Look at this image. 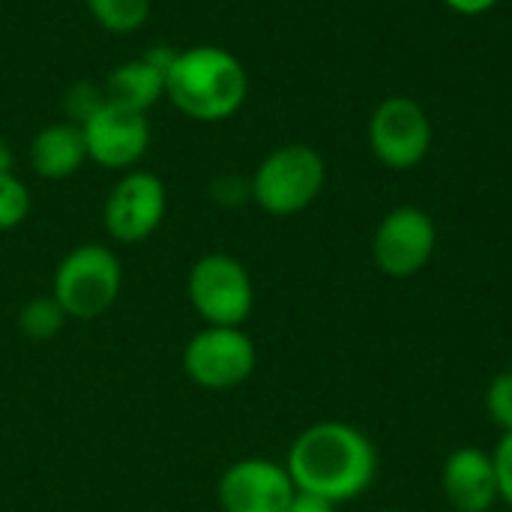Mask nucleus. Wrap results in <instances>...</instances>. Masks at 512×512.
Listing matches in <instances>:
<instances>
[{"instance_id": "1", "label": "nucleus", "mask_w": 512, "mask_h": 512, "mask_svg": "<svg viewBox=\"0 0 512 512\" xmlns=\"http://www.w3.org/2000/svg\"><path fill=\"white\" fill-rule=\"evenodd\" d=\"M285 468L300 492L321 495L339 507L372 489L378 477V450L357 426L321 420L294 438Z\"/></svg>"}, {"instance_id": "4", "label": "nucleus", "mask_w": 512, "mask_h": 512, "mask_svg": "<svg viewBox=\"0 0 512 512\" xmlns=\"http://www.w3.org/2000/svg\"><path fill=\"white\" fill-rule=\"evenodd\" d=\"M120 288L123 264L117 252L102 243H81L60 258L51 294L69 321H96L117 303Z\"/></svg>"}, {"instance_id": "3", "label": "nucleus", "mask_w": 512, "mask_h": 512, "mask_svg": "<svg viewBox=\"0 0 512 512\" xmlns=\"http://www.w3.org/2000/svg\"><path fill=\"white\" fill-rule=\"evenodd\" d=\"M327 183L324 156L309 144H282L249 177L252 201L270 216H297L312 207Z\"/></svg>"}, {"instance_id": "23", "label": "nucleus", "mask_w": 512, "mask_h": 512, "mask_svg": "<svg viewBox=\"0 0 512 512\" xmlns=\"http://www.w3.org/2000/svg\"><path fill=\"white\" fill-rule=\"evenodd\" d=\"M0 171H15V150L0 138Z\"/></svg>"}, {"instance_id": "14", "label": "nucleus", "mask_w": 512, "mask_h": 512, "mask_svg": "<svg viewBox=\"0 0 512 512\" xmlns=\"http://www.w3.org/2000/svg\"><path fill=\"white\" fill-rule=\"evenodd\" d=\"M27 159H30L33 174L42 180H66L78 174L90 162L81 126L72 120H57V123L42 126L30 138Z\"/></svg>"}, {"instance_id": "16", "label": "nucleus", "mask_w": 512, "mask_h": 512, "mask_svg": "<svg viewBox=\"0 0 512 512\" xmlns=\"http://www.w3.org/2000/svg\"><path fill=\"white\" fill-rule=\"evenodd\" d=\"M66 321H69V315L63 312V306L57 303L54 294H36L33 300H27L18 309V330H21V336H27L33 342L54 339L66 327Z\"/></svg>"}, {"instance_id": "7", "label": "nucleus", "mask_w": 512, "mask_h": 512, "mask_svg": "<svg viewBox=\"0 0 512 512\" xmlns=\"http://www.w3.org/2000/svg\"><path fill=\"white\" fill-rule=\"evenodd\" d=\"M165 213H168V189L162 177L144 168H132L123 171L120 180L111 186L102 207V225L114 243L135 246L159 231Z\"/></svg>"}, {"instance_id": "17", "label": "nucleus", "mask_w": 512, "mask_h": 512, "mask_svg": "<svg viewBox=\"0 0 512 512\" xmlns=\"http://www.w3.org/2000/svg\"><path fill=\"white\" fill-rule=\"evenodd\" d=\"M30 213V189L15 171H0V231H15Z\"/></svg>"}, {"instance_id": "10", "label": "nucleus", "mask_w": 512, "mask_h": 512, "mask_svg": "<svg viewBox=\"0 0 512 512\" xmlns=\"http://www.w3.org/2000/svg\"><path fill=\"white\" fill-rule=\"evenodd\" d=\"M87 159L105 171H132L150 150V120L141 111L102 102L84 123Z\"/></svg>"}, {"instance_id": "19", "label": "nucleus", "mask_w": 512, "mask_h": 512, "mask_svg": "<svg viewBox=\"0 0 512 512\" xmlns=\"http://www.w3.org/2000/svg\"><path fill=\"white\" fill-rule=\"evenodd\" d=\"M102 102H105L102 87H96V84H90V81H78V84H72V87L66 90V96H63L66 120H72V123L81 126Z\"/></svg>"}, {"instance_id": "24", "label": "nucleus", "mask_w": 512, "mask_h": 512, "mask_svg": "<svg viewBox=\"0 0 512 512\" xmlns=\"http://www.w3.org/2000/svg\"><path fill=\"white\" fill-rule=\"evenodd\" d=\"M375 512H408V510H375Z\"/></svg>"}, {"instance_id": "18", "label": "nucleus", "mask_w": 512, "mask_h": 512, "mask_svg": "<svg viewBox=\"0 0 512 512\" xmlns=\"http://www.w3.org/2000/svg\"><path fill=\"white\" fill-rule=\"evenodd\" d=\"M486 414L501 432L512 429V369H504L492 378L486 390Z\"/></svg>"}, {"instance_id": "21", "label": "nucleus", "mask_w": 512, "mask_h": 512, "mask_svg": "<svg viewBox=\"0 0 512 512\" xmlns=\"http://www.w3.org/2000/svg\"><path fill=\"white\" fill-rule=\"evenodd\" d=\"M288 512H336V504L321 498V495H312V492H294Z\"/></svg>"}, {"instance_id": "11", "label": "nucleus", "mask_w": 512, "mask_h": 512, "mask_svg": "<svg viewBox=\"0 0 512 512\" xmlns=\"http://www.w3.org/2000/svg\"><path fill=\"white\" fill-rule=\"evenodd\" d=\"M294 492L288 468L258 456L231 462L216 483L222 512H288Z\"/></svg>"}, {"instance_id": "15", "label": "nucleus", "mask_w": 512, "mask_h": 512, "mask_svg": "<svg viewBox=\"0 0 512 512\" xmlns=\"http://www.w3.org/2000/svg\"><path fill=\"white\" fill-rule=\"evenodd\" d=\"M84 6L102 30L126 36L144 27L153 0H84Z\"/></svg>"}, {"instance_id": "13", "label": "nucleus", "mask_w": 512, "mask_h": 512, "mask_svg": "<svg viewBox=\"0 0 512 512\" xmlns=\"http://www.w3.org/2000/svg\"><path fill=\"white\" fill-rule=\"evenodd\" d=\"M177 51L168 48H150L141 57L123 60L114 66L102 84V93L108 102L132 108L147 114L159 99H165V72L171 66Z\"/></svg>"}, {"instance_id": "8", "label": "nucleus", "mask_w": 512, "mask_h": 512, "mask_svg": "<svg viewBox=\"0 0 512 512\" xmlns=\"http://www.w3.org/2000/svg\"><path fill=\"white\" fill-rule=\"evenodd\" d=\"M369 147L390 171L417 168L432 147L426 108L411 96H387L369 120Z\"/></svg>"}, {"instance_id": "12", "label": "nucleus", "mask_w": 512, "mask_h": 512, "mask_svg": "<svg viewBox=\"0 0 512 512\" xmlns=\"http://www.w3.org/2000/svg\"><path fill=\"white\" fill-rule=\"evenodd\" d=\"M441 492L456 512H492L501 504L495 459L483 447H459L444 459Z\"/></svg>"}, {"instance_id": "6", "label": "nucleus", "mask_w": 512, "mask_h": 512, "mask_svg": "<svg viewBox=\"0 0 512 512\" xmlns=\"http://www.w3.org/2000/svg\"><path fill=\"white\" fill-rule=\"evenodd\" d=\"M258 351L243 327H204L183 348V372L201 390H234L252 378Z\"/></svg>"}, {"instance_id": "2", "label": "nucleus", "mask_w": 512, "mask_h": 512, "mask_svg": "<svg viewBox=\"0 0 512 512\" xmlns=\"http://www.w3.org/2000/svg\"><path fill=\"white\" fill-rule=\"evenodd\" d=\"M168 102L195 123L231 120L249 96V75L222 45H192L174 54L165 72Z\"/></svg>"}, {"instance_id": "5", "label": "nucleus", "mask_w": 512, "mask_h": 512, "mask_svg": "<svg viewBox=\"0 0 512 512\" xmlns=\"http://www.w3.org/2000/svg\"><path fill=\"white\" fill-rule=\"evenodd\" d=\"M186 294L204 327H243L255 306L249 270L225 252H207L192 264Z\"/></svg>"}, {"instance_id": "9", "label": "nucleus", "mask_w": 512, "mask_h": 512, "mask_svg": "<svg viewBox=\"0 0 512 512\" xmlns=\"http://www.w3.org/2000/svg\"><path fill=\"white\" fill-rule=\"evenodd\" d=\"M438 231L426 210L414 204L393 207L372 234V261L390 279L417 276L435 255Z\"/></svg>"}, {"instance_id": "22", "label": "nucleus", "mask_w": 512, "mask_h": 512, "mask_svg": "<svg viewBox=\"0 0 512 512\" xmlns=\"http://www.w3.org/2000/svg\"><path fill=\"white\" fill-rule=\"evenodd\" d=\"M459 15H483L498 6V0H444Z\"/></svg>"}, {"instance_id": "20", "label": "nucleus", "mask_w": 512, "mask_h": 512, "mask_svg": "<svg viewBox=\"0 0 512 512\" xmlns=\"http://www.w3.org/2000/svg\"><path fill=\"white\" fill-rule=\"evenodd\" d=\"M495 459V474H498V492H501V504H507L512 510V429L501 435L498 447L492 450Z\"/></svg>"}]
</instances>
